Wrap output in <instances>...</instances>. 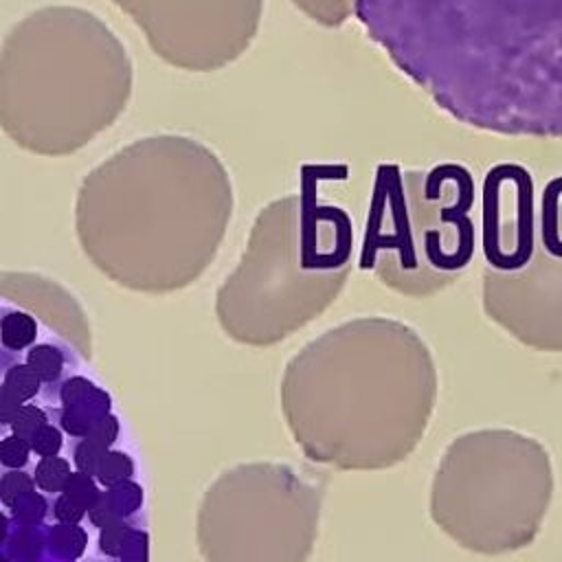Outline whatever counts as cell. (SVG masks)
<instances>
[{
	"label": "cell",
	"instance_id": "obj_18",
	"mask_svg": "<svg viewBox=\"0 0 562 562\" xmlns=\"http://www.w3.org/2000/svg\"><path fill=\"white\" fill-rule=\"evenodd\" d=\"M11 518L20 525V527H40L48 514V501L44 496V492L29 490L22 496H18L11 507Z\"/></svg>",
	"mask_w": 562,
	"mask_h": 562
},
{
	"label": "cell",
	"instance_id": "obj_31",
	"mask_svg": "<svg viewBox=\"0 0 562 562\" xmlns=\"http://www.w3.org/2000/svg\"><path fill=\"white\" fill-rule=\"evenodd\" d=\"M88 439L97 441L99 446H105V448H114V443L119 441L121 437V422L119 417L110 411V413H103L101 417H97V422L92 424V428L88 430L86 435Z\"/></svg>",
	"mask_w": 562,
	"mask_h": 562
},
{
	"label": "cell",
	"instance_id": "obj_19",
	"mask_svg": "<svg viewBox=\"0 0 562 562\" xmlns=\"http://www.w3.org/2000/svg\"><path fill=\"white\" fill-rule=\"evenodd\" d=\"M2 384L18 395L24 404L33 402L40 393H42V380L37 378V373L26 364V360H20L15 364H11L4 373H2Z\"/></svg>",
	"mask_w": 562,
	"mask_h": 562
},
{
	"label": "cell",
	"instance_id": "obj_5",
	"mask_svg": "<svg viewBox=\"0 0 562 562\" xmlns=\"http://www.w3.org/2000/svg\"><path fill=\"white\" fill-rule=\"evenodd\" d=\"M351 259L353 224L345 209L312 195L274 200L217 294V318L235 340L274 345L327 310Z\"/></svg>",
	"mask_w": 562,
	"mask_h": 562
},
{
	"label": "cell",
	"instance_id": "obj_14",
	"mask_svg": "<svg viewBox=\"0 0 562 562\" xmlns=\"http://www.w3.org/2000/svg\"><path fill=\"white\" fill-rule=\"evenodd\" d=\"M112 411V397L105 389H97L88 400L72 404V406H61L59 411H50V419L72 439H83L97 417L103 413Z\"/></svg>",
	"mask_w": 562,
	"mask_h": 562
},
{
	"label": "cell",
	"instance_id": "obj_29",
	"mask_svg": "<svg viewBox=\"0 0 562 562\" xmlns=\"http://www.w3.org/2000/svg\"><path fill=\"white\" fill-rule=\"evenodd\" d=\"M119 562H149V533L145 527L134 525L132 531L125 536L121 551H119Z\"/></svg>",
	"mask_w": 562,
	"mask_h": 562
},
{
	"label": "cell",
	"instance_id": "obj_10",
	"mask_svg": "<svg viewBox=\"0 0 562 562\" xmlns=\"http://www.w3.org/2000/svg\"><path fill=\"white\" fill-rule=\"evenodd\" d=\"M173 68L211 72L255 40L263 0H110Z\"/></svg>",
	"mask_w": 562,
	"mask_h": 562
},
{
	"label": "cell",
	"instance_id": "obj_20",
	"mask_svg": "<svg viewBox=\"0 0 562 562\" xmlns=\"http://www.w3.org/2000/svg\"><path fill=\"white\" fill-rule=\"evenodd\" d=\"M112 501V505L116 507V512L121 514V518H136L143 509V501H145V492L143 487L134 481V479H127V481H121V483H114L110 487H103Z\"/></svg>",
	"mask_w": 562,
	"mask_h": 562
},
{
	"label": "cell",
	"instance_id": "obj_4",
	"mask_svg": "<svg viewBox=\"0 0 562 562\" xmlns=\"http://www.w3.org/2000/svg\"><path fill=\"white\" fill-rule=\"evenodd\" d=\"M132 81L127 50L103 20L42 7L0 46V130L31 154H75L119 119Z\"/></svg>",
	"mask_w": 562,
	"mask_h": 562
},
{
	"label": "cell",
	"instance_id": "obj_17",
	"mask_svg": "<svg viewBox=\"0 0 562 562\" xmlns=\"http://www.w3.org/2000/svg\"><path fill=\"white\" fill-rule=\"evenodd\" d=\"M72 472V465L59 457H40V461L33 468V479H35V487L44 494H61L68 476Z\"/></svg>",
	"mask_w": 562,
	"mask_h": 562
},
{
	"label": "cell",
	"instance_id": "obj_35",
	"mask_svg": "<svg viewBox=\"0 0 562 562\" xmlns=\"http://www.w3.org/2000/svg\"><path fill=\"white\" fill-rule=\"evenodd\" d=\"M9 536V516L0 509V544L7 540Z\"/></svg>",
	"mask_w": 562,
	"mask_h": 562
},
{
	"label": "cell",
	"instance_id": "obj_15",
	"mask_svg": "<svg viewBox=\"0 0 562 562\" xmlns=\"http://www.w3.org/2000/svg\"><path fill=\"white\" fill-rule=\"evenodd\" d=\"M88 549L86 529L72 522H55L46 529V551L57 562H77Z\"/></svg>",
	"mask_w": 562,
	"mask_h": 562
},
{
	"label": "cell",
	"instance_id": "obj_24",
	"mask_svg": "<svg viewBox=\"0 0 562 562\" xmlns=\"http://www.w3.org/2000/svg\"><path fill=\"white\" fill-rule=\"evenodd\" d=\"M108 450L110 448L99 446L97 441H92L88 437L75 439V446H72V465H75V470L97 476Z\"/></svg>",
	"mask_w": 562,
	"mask_h": 562
},
{
	"label": "cell",
	"instance_id": "obj_21",
	"mask_svg": "<svg viewBox=\"0 0 562 562\" xmlns=\"http://www.w3.org/2000/svg\"><path fill=\"white\" fill-rule=\"evenodd\" d=\"M134 472H136V463L134 459L123 452V450H116V448H110L105 452V459L101 463V470L97 474V481L101 483V487H110L114 483H121V481H127V479H134Z\"/></svg>",
	"mask_w": 562,
	"mask_h": 562
},
{
	"label": "cell",
	"instance_id": "obj_1",
	"mask_svg": "<svg viewBox=\"0 0 562 562\" xmlns=\"http://www.w3.org/2000/svg\"><path fill=\"white\" fill-rule=\"evenodd\" d=\"M353 15L454 121L562 138V0H353Z\"/></svg>",
	"mask_w": 562,
	"mask_h": 562
},
{
	"label": "cell",
	"instance_id": "obj_3",
	"mask_svg": "<svg viewBox=\"0 0 562 562\" xmlns=\"http://www.w3.org/2000/svg\"><path fill=\"white\" fill-rule=\"evenodd\" d=\"M231 213L222 160L193 138L158 134L125 145L83 178L75 224L105 277L138 292H171L209 268Z\"/></svg>",
	"mask_w": 562,
	"mask_h": 562
},
{
	"label": "cell",
	"instance_id": "obj_2",
	"mask_svg": "<svg viewBox=\"0 0 562 562\" xmlns=\"http://www.w3.org/2000/svg\"><path fill=\"white\" fill-rule=\"evenodd\" d=\"M439 397L428 342L389 316L345 321L285 367V424L312 461L336 470H386L424 439Z\"/></svg>",
	"mask_w": 562,
	"mask_h": 562
},
{
	"label": "cell",
	"instance_id": "obj_12",
	"mask_svg": "<svg viewBox=\"0 0 562 562\" xmlns=\"http://www.w3.org/2000/svg\"><path fill=\"white\" fill-rule=\"evenodd\" d=\"M37 318L18 307H0V373L24 360V353L37 342Z\"/></svg>",
	"mask_w": 562,
	"mask_h": 562
},
{
	"label": "cell",
	"instance_id": "obj_11",
	"mask_svg": "<svg viewBox=\"0 0 562 562\" xmlns=\"http://www.w3.org/2000/svg\"><path fill=\"white\" fill-rule=\"evenodd\" d=\"M538 202L531 173L514 162L492 167L481 187L479 244L487 270L516 272L533 255Z\"/></svg>",
	"mask_w": 562,
	"mask_h": 562
},
{
	"label": "cell",
	"instance_id": "obj_33",
	"mask_svg": "<svg viewBox=\"0 0 562 562\" xmlns=\"http://www.w3.org/2000/svg\"><path fill=\"white\" fill-rule=\"evenodd\" d=\"M50 514H53L55 522L79 525L86 518L88 512L81 505H77L75 501H70L66 494H55V501L50 505Z\"/></svg>",
	"mask_w": 562,
	"mask_h": 562
},
{
	"label": "cell",
	"instance_id": "obj_27",
	"mask_svg": "<svg viewBox=\"0 0 562 562\" xmlns=\"http://www.w3.org/2000/svg\"><path fill=\"white\" fill-rule=\"evenodd\" d=\"M33 454L31 441L24 437H18L9 432L0 439V465L4 468H26L29 459Z\"/></svg>",
	"mask_w": 562,
	"mask_h": 562
},
{
	"label": "cell",
	"instance_id": "obj_28",
	"mask_svg": "<svg viewBox=\"0 0 562 562\" xmlns=\"http://www.w3.org/2000/svg\"><path fill=\"white\" fill-rule=\"evenodd\" d=\"M99 386L86 378V375H77V373H70L59 391H57V400H59V406H72V404H79L83 400H88Z\"/></svg>",
	"mask_w": 562,
	"mask_h": 562
},
{
	"label": "cell",
	"instance_id": "obj_23",
	"mask_svg": "<svg viewBox=\"0 0 562 562\" xmlns=\"http://www.w3.org/2000/svg\"><path fill=\"white\" fill-rule=\"evenodd\" d=\"M48 422H50V411H46V408L33 404V402H26V404H22V408L18 411V415L13 417L9 430H11L13 435L24 437V439L31 441V437H33L42 426H46Z\"/></svg>",
	"mask_w": 562,
	"mask_h": 562
},
{
	"label": "cell",
	"instance_id": "obj_16",
	"mask_svg": "<svg viewBox=\"0 0 562 562\" xmlns=\"http://www.w3.org/2000/svg\"><path fill=\"white\" fill-rule=\"evenodd\" d=\"M292 4L310 20L329 29L345 24L353 15V0H292Z\"/></svg>",
	"mask_w": 562,
	"mask_h": 562
},
{
	"label": "cell",
	"instance_id": "obj_13",
	"mask_svg": "<svg viewBox=\"0 0 562 562\" xmlns=\"http://www.w3.org/2000/svg\"><path fill=\"white\" fill-rule=\"evenodd\" d=\"M24 360L42 380V391L50 397H57L61 382L70 375V369L75 364L68 347L59 342H35L24 353Z\"/></svg>",
	"mask_w": 562,
	"mask_h": 562
},
{
	"label": "cell",
	"instance_id": "obj_34",
	"mask_svg": "<svg viewBox=\"0 0 562 562\" xmlns=\"http://www.w3.org/2000/svg\"><path fill=\"white\" fill-rule=\"evenodd\" d=\"M22 400L18 395H13L2 382H0V428H9L13 417L18 415V411L22 408Z\"/></svg>",
	"mask_w": 562,
	"mask_h": 562
},
{
	"label": "cell",
	"instance_id": "obj_7",
	"mask_svg": "<svg viewBox=\"0 0 562 562\" xmlns=\"http://www.w3.org/2000/svg\"><path fill=\"white\" fill-rule=\"evenodd\" d=\"M474 209L476 187L463 165H382L373 182L360 266L397 294L432 296L452 285L474 259Z\"/></svg>",
	"mask_w": 562,
	"mask_h": 562
},
{
	"label": "cell",
	"instance_id": "obj_30",
	"mask_svg": "<svg viewBox=\"0 0 562 562\" xmlns=\"http://www.w3.org/2000/svg\"><path fill=\"white\" fill-rule=\"evenodd\" d=\"M61 446H64V430L55 422H48L31 437V448H33V454L37 457L59 454Z\"/></svg>",
	"mask_w": 562,
	"mask_h": 562
},
{
	"label": "cell",
	"instance_id": "obj_25",
	"mask_svg": "<svg viewBox=\"0 0 562 562\" xmlns=\"http://www.w3.org/2000/svg\"><path fill=\"white\" fill-rule=\"evenodd\" d=\"M35 490V479L24 468H4L0 474V503L11 507V503L24 492Z\"/></svg>",
	"mask_w": 562,
	"mask_h": 562
},
{
	"label": "cell",
	"instance_id": "obj_32",
	"mask_svg": "<svg viewBox=\"0 0 562 562\" xmlns=\"http://www.w3.org/2000/svg\"><path fill=\"white\" fill-rule=\"evenodd\" d=\"M86 518L90 520V525H92V527L101 529V527H105V525H112V522L121 520V514L116 512V507L112 505V501H110L108 492L103 490V492H101V496L94 501V505L88 509Z\"/></svg>",
	"mask_w": 562,
	"mask_h": 562
},
{
	"label": "cell",
	"instance_id": "obj_26",
	"mask_svg": "<svg viewBox=\"0 0 562 562\" xmlns=\"http://www.w3.org/2000/svg\"><path fill=\"white\" fill-rule=\"evenodd\" d=\"M134 527V518H121L112 525H105L99 529V536H97V544H99V551L105 555V558H112L116 560L119 558V551H121V544L125 540V536L132 531Z\"/></svg>",
	"mask_w": 562,
	"mask_h": 562
},
{
	"label": "cell",
	"instance_id": "obj_22",
	"mask_svg": "<svg viewBox=\"0 0 562 562\" xmlns=\"http://www.w3.org/2000/svg\"><path fill=\"white\" fill-rule=\"evenodd\" d=\"M101 492H103V487L97 481V476L79 472V470L70 472V476L61 490V494H66L70 501L81 505L86 512L94 505V501L101 496Z\"/></svg>",
	"mask_w": 562,
	"mask_h": 562
},
{
	"label": "cell",
	"instance_id": "obj_6",
	"mask_svg": "<svg viewBox=\"0 0 562 562\" xmlns=\"http://www.w3.org/2000/svg\"><path fill=\"white\" fill-rule=\"evenodd\" d=\"M553 490V463L542 441L512 428H479L446 446L428 509L461 549L507 555L536 540Z\"/></svg>",
	"mask_w": 562,
	"mask_h": 562
},
{
	"label": "cell",
	"instance_id": "obj_8",
	"mask_svg": "<svg viewBox=\"0 0 562 562\" xmlns=\"http://www.w3.org/2000/svg\"><path fill=\"white\" fill-rule=\"evenodd\" d=\"M321 518V492L281 463H244L206 492L198 540L206 562H305Z\"/></svg>",
	"mask_w": 562,
	"mask_h": 562
},
{
	"label": "cell",
	"instance_id": "obj_9",
	"mask_svg": "<svg viewBox=\"0 0 562 562\" xmlns=\"http://www.w3.org/2000/svg\"><path fill=\"white\" fill-rule=\"evenodd\" d=\"M481 303L520 345L562 353V178H553L538 202L531 259L516 272L483 268Z\"/></svg>",
	"mask_w": 562,
	"mask_h": 562
}]
</instances>
